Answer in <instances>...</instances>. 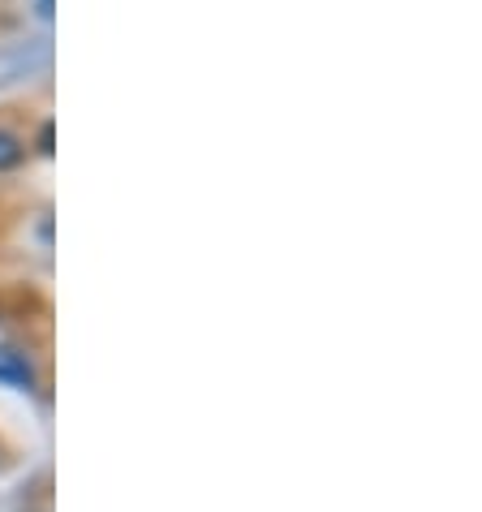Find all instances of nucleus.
<instances>
[{"mask_svg": "<svg viewBox=\"0 0 482 512\" xmlns=\"http://www.w3.org/2000/svg\"><path fill=\"white\" fill-rule=\"evenodd\" d=\"M0 383H9V388H35V371L31 362H26V353L18 349H0Z\"/></svg>", "mask_w": 482, "mask_h": 512, "instance_id": "f257e3e1", "label": "nucleus"}, {"mask_svg": "<svg viewBox=\"0 0 482 512\" xmlns=\"http://www.w3.org/2000/svg\"><path fill=\"white\" fill-rule=\"evenodd\" d=\"M18 160H22V147H18V138L0 134V168H13Z\"/></svg>", "mask_w": 482, "mask_h": 512, "instance_id": "f03ea898", "label": "nucleus"}, {"mask_svg": "<svg viewBox=\"0 0 482 512\" xmlns=\"http://www.w3.org/2000/svg\"><path fill=\"white\" fill-rule=\"evenodd\" d=\"M39 13H52V0H39Z\"/></svg>", "mask_w": 482, "mask_h": 512, "instance_id": "7ed1b4c3", "label": "nucleus"}]
</instances>
